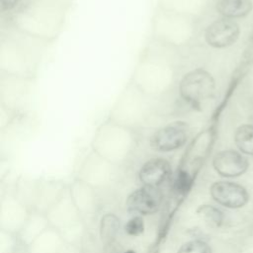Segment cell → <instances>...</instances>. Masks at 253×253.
<instances>
[{"label":"cell","instance_id":"obj_1","mask_svg":"<svg viewBox=\"0 0 253 253\" xmlns=\"http://www.w3.org/2000/svg\"><path fill=\"white\" fill-rule=\"evenodd\" d=\"M210 194L217 205L233 211L246 208L252 198V193L244 184L230 180L212 183Z\"/></svg>","mask_w":253,"mask_h":253},{"label":"cell","instance_id":"obj_2","mask_svg":"<svg viewBox=\"0 0 253 253\" xmlns=\"http://www.w3.org/2000/svg\"><path fill=\"white\" fill-rule=\"evenodd\" d=\"M214 91L212 76L204 69H196L185 75L180 83L181 96L191 105L199 106Z\"/></svg>","mask_w":253,"mask_h":253},{"label":"cell","instance_id":"obj_3","mask_svg":"<svg viewBox=\"0 0 253 253\" xmlns=\"http://www.w3.org/2000/svg\"><path fill=\"white\" fill-rule=\"evenodd\" d=\"M215 172L228 179L239 178L247 173L250 162L246 155L234 149H225L217 152L212 159Z\"/></svg>","mask_w":253,"mask_h":253},{"label":"cell","instance_id":"obj_4","mask_svg":"<svg viewBox=\"0 0 253 253\" xmlns=\"http://www.w3.org/2000/svg\"><path fill=\"white\" fill-rule=\"evenodd\" d=\"M188 139V125L174 122L157 129L150 138V145L158 151H171L185 144Z\"/></svg>","mask_w":253,"mask_h":253},{"label":"cell","instance_id":"obj_5","mask_svg":"<svg viewBox=\"0 0 253 253\" xmlns=\"http://www.w3.org/2000/svg\"><path fill=\"white\" fill-rule=\"evenodd\" d=\"M161 202L162 193L158 187L144 186L129 195L126 207L131 212L150 214L159 209Z\"/></svg>","mask_w":253,"mask_h":253},{"label":"cell","instance_id":"obj_6","mask_svg":"<svg viewBox=\"0 0 253 253\" xmlns=\"http://www.w3.org/2000/svg\"><path fill=\"white\" fill-rule=\"evenodd\" d=\"M239 36L238 25L229 18L211 24L206 31V40L213 47H225L235 42Z\"/></svg>","mask_w":253,"mask_h":253},{"label":"cell","instance_id":"obj_7","mask_svg":"<svg viewBox=\"0 0 253 253\" xmlns=\"http://www.w3.org/2000/svg\"><path fill=\"white\" fill-rule=\"evenodd\" d=\"M171 174V167L168 161L162 158H155L147 161L139 171V179L144 186L158 187L167 181Z\"/></svg>","mask_w":253,"mask_h":253},{"label":"cell","instance_id":"obj_8","mask_svg":"<svg viewBox=\"0 0 253 253\" xmlns=\"http://www.w3.org/2000/svg\"><path fill=\"white\" fill-rule=\"evenodd\" d=\"M252 9L250 0H219L217 10L225 18H239L246 16Z\"/></svg>","mask_w":253,"mask_h":253},{"label":"cell","instance_id":"obj_9","mask_svg":"<svg viewBox=\"0 0 253 253\" xmlns=\"http://www.w3.org/2000/svg\"><path fill=\"white\" fill-rule=\"evenodd\" d=\"M197 213L200 218L211 228L221 227L226 221V214L219 208L212 205H202L198 208Z\"/></svg>","mask_w":253,"mask_h":253},{"label":"cell","instance_id":"obj_10","mask_svg":"<svg viewBox=\"0 0 253 253\" xmlns=\"http://www.w3.org/2000/svg\"><path fill=\"white\" fill-rule=\"evenodd\" d=\"M234 142L241 153L253 156V126H239L234 134Z\"/></svg>","mask_w":253,"mask_h":253},{"label":"cell","instance_id":"obj_11","mask_svg":"<svg viewBox=\"0 0 253 253\" xmlns=\"http://www.w3.org/2000/svg\"><path fill=\"white\" fill-rule=\"evenodd\" d=\"M191 185H192V178L189 175V173L185 171H180L175 177L173 189L176 194L183 196L186 193H188V191L191 188Z\"/></svg>","mask_w":253,"mask_h":253},{"label":"cell","instance_id":"obj_12","mask_svg":"<svg viewBox=\"0 0 253 253\" xmlns=\"http://www.w3.org/2000/svg\"><path fill=\"white\" fill-rule=\"evenodd\" d=\"M178 253H212V251L206 241L192 240L184 244Z\"/></svg>","mask_w":253,"mask_h":253},{"label":"cell","instance_id":"obj_13","mask_svg":"<svg viewBox=\"0 0 253 253\" xmlns=\"http://www.w3.org/2000/svg\"><path fill=\"white\" fill-rule=\"evenodd\" d=\"M118 220L114 215H107L102 219V237L110 239L115 237L118 230Z\"/></svg>","mask_w":253,"mask_h":253},{"label":"cell","instance_id":"obj_14","mask_svg":"<svg viewBox=\"0 0 253 253\" xmlns=\"http://www.w3.org/2000/svg\"><path fill=\"white\" fill-rule=\"evenodd\" d=\"M238 253H253V224L245 230L239 244Z\"/></svg>","mask_w":253,"mask_h":253},{"label":"cell","instance_id":"obj_15","mask_svg":"<svg viewBox=\"0 0 253 253\" xmlns=\"http://www.w3.org/2000/svg\"><path fill=\"white\" fill-rule=\"evenodd\" d=\"M126 232L129 235H139L143 232L144 222L140 216H134L130 218L126 224Z\"/></svg>","mask_w":253,"mask_h":253},{"label":"cell","instance_id":"obj_16","mask_svg":"<svg viewBox=\"0 0 253 253\" xmlns=\"http://www.w3.org/2000/svg\"><path fill=\"white\" fill-rule=\"evenodd\" d=\"M0 3H1V9L5 10V9L12 8L17 3V0H0Z\"/></svg>","mask_w":253,"mask_h":253},{"label":"cell","instance_id":"obj_17","mask_svg":"<svg viewBox=\"0 0 253 253\" xmlns=\"http://www.w3.org/2000/svg\"><path fill=\"white\" fill-rule=\"evenodd\" d=\"M125 253H134V252H133V251H130V250H129V251H126V252H125Z\"/></svg>","mask_w":253,"mask_h":253},{"label":"cell","instance_id":"obj_18","mask_svg":"<svg viewBox=\"0 0 253 253\" xmlns=\"http://www.w3.org/2000/svg\"><path fill=\"white\" fill-rule=\"evenodd\" d=\"M252 224H253V211H252Z\"/></svg>","mask_w":253,"mask_h":253}]
</instances>
